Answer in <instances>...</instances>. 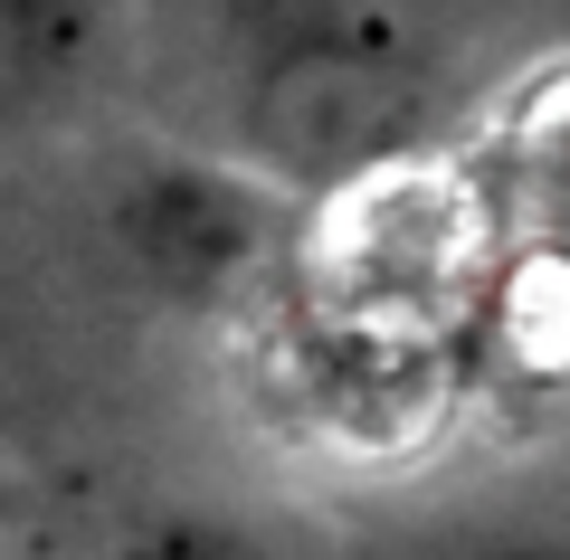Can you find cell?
<instances>
[{"label":"cell","mask_w":570,"mask_h":560,"mask_svg":"<svg viewBox=\"0 0 570 560\" xmlns=\"http://www.w3.org/2000/svg\"><path fill=\"white\" fill-rule=\"evenodd\" d=\"M115 560H276V551H257V541L228 532V522H153V532H134Z\"/></svg>","instance_id":"obj_3"},{"label":"cell","mask_w":570,"mask_h":560,"mask_svg":"<svg viewBox=\"0 0 570 560\" xmlns=\"http://www.w3.org/2000/svg\"><path fill=\"white\" fill-rule=\"evenodd\" d=\"M96 48V0H0V96L58 86Z\"/></svg>","instance_id":"obj_1"},{"label":"cell","mask_w":570,"mask_h":560,"mask_svg":"<svg viewBox=\"0 0 570 560\" xmlns=\"http://www.w3.org/2000/svg\"><path fill=\"white\" fill-rule=\"evenodd\" d=\"M419 560H570V513L475 522V532H448V541H428Z\"/></svg>","instance_id":"obj_2"}]
</instances>
